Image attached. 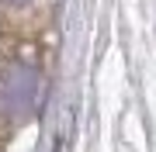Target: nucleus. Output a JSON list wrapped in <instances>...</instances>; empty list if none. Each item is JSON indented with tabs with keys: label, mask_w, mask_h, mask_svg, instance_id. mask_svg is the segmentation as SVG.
Returning <instances> with one entry per match:
<instances>
[{
	"label": "nucleus",
	"mask_w": 156,
	"mask_h": 152,
	"mask_svg": "<svg viewBox=\"0 0 156 152\" xmlns=\"http://www.w3.org/2000/svg\"><path fill=\"white\" fill-rule=\"evenodd\" d=\"M4 4H28V0H4Z\"/></svg>",
	"instance_id": "nucleus-2"
},
{
	"label": "nucleus",
	"mask_w": 156,
	"mask_h": 152,
	"mask_svg": "<svg viewBox=\"0 0 156 152\" xmlns=\"http://www.w3.org/2000/svg\"><path fill=\"white\" fill-rule=\"evenodd\" d=\"M38 100H42V79L31 66L11 62L0 69V121L4 124H17L31 118Z\"/></svg>",
	"instance_id": "nucleus-1"
}]
</instances>
